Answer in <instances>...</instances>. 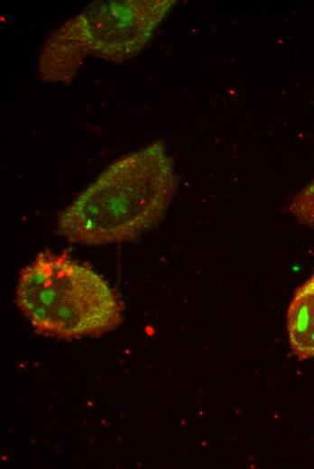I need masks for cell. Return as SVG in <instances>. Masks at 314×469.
Segmentation results:
<instances>
[{
  "instance_id": "cell-1",
  "label": "cell",
  "mask_w": 314,
  "mask_h": 469,
  "mask_svg": "<svg viewBox=\"0 0 314 469\" xmlns=\"http://www.w3.org/2000/svg\"><path fill=\"white\" fill-rule=\"evenodd\" d=\"M176 187L173 161L163 143L154 142L106 168L61 211L58 231L83 245L135 240L161 221Z\"/></svg>"
},
{
  "instance_id": "cell-2",
  "label": "cell",
  "mask_w": 314,
  "mask_h": 469,
  "mask_svg": "<svg viewBox=\"0 0 314 469\" xmlns=\"http://www.w3.org/2000/svg\"><path fill=\"white\" fill-rule=\"evenodd\" d=\"M15 303L36 332L57 339L100 336L123 321V301L101 275L48 249L21 271Z\"/></svg>"
},
{
  "instance_id": "cell-3",
  "label": "cell",
  "mask_w": 314,
  "mask_h": 469,
  "mask_svg": "<svg viewBox=\"0 0 314 469\" xmlns=\"http://www.w3.org/2000/svg\"><path fill=\"white\" fill-rule=\"evenodd\" d=\"M174 0L96 1L81 13L91 55L121 62L137 55Z\"/></svg>"
},
{
  "instance_id": "cell-4",
  "label": "cell",
  "mask_w": 314,
  "mask_h": 469,
  "mask_svg": "<svg viewBox=\"0 0 314 469\" xmlns=\"http://www.w3.org/2000/svg\"><path fill=\"white\" fill-rule=\"evenodd\" d=\"M88 54L87 31L79 14L47 39L39 60L40 77L47 82L69 83Z\"/></svg>"
},
{
  "instance_id": "cell-5",
  "label": "cell",
  "mask_w": 314,
  "mask_h": 469,
  "mask_svg": "<svg viewBox=\"0 0 314 469\" xmlns=\"http://www.w3.org/2000/svg\"><path fill=\"white\" fill-rule=\"evenodd\" d=\"M287 333L298 359L314 358V271L294 292L287 311Z\"/></svg>"
},
{
  "instance_id": "cell-6",
  "label": "cell",
  "mask_w": 314,
  "mask_h": 469,
  "mask_svg": "<svg viewBox=\"0 0 314 469\" xmlns=\"http://www.w3.org/2000/svg\"><path fill=\"white\" fill-rule=\"evenodd\" d=\"M289 210L299 222L314 228V180L292 198Z\"/></svg>"
}]
</instances>
